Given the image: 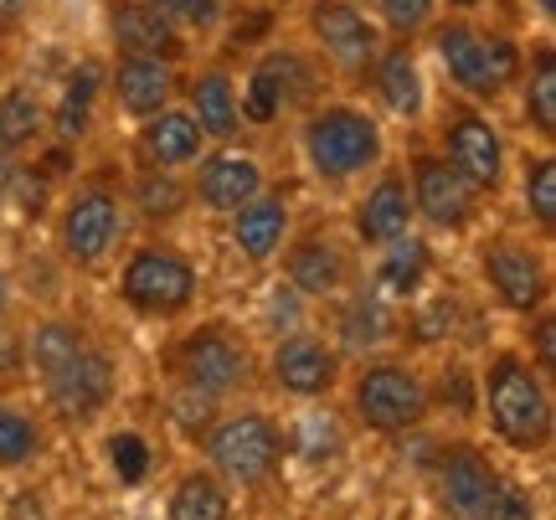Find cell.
<instances>
[{
    "instance_id": "cell-37",
    "label": "cell",
    "mask_w": 556,
    "mask_h": 520,
    "mask_svg": "<svg viewBox=\"0 0 556 520\" xmlns=\"http://www.w3.org/2000/svg\"><path fill=\"white\" fill-rule=\"evenodd\" d=\"M526 360L536 366L541 377H556V315L552 304L526 315Z\"/></svg>"
},
{
    "instance_id": "cell-8",
    "label": "cell",
    "mask_w": 556,
    "mask_h": 520,
    "mask_svg": "<svg viewBox=\"0 0 556 520\" xmlns=\"http://www.w3.org/2000/svg\"><path fill=\"white\" fill-rule=\"evenodd\" d=\"M201 268L197 258L165 238L135 242L119 263V304L139 320H180L197 309Z\"/></svg>"
},
{
    "instance_id": "cell-35",
    "label": "cell",
    "mask_w": 556,
    "mask_h": 520,
    "mask_svg": "<svg viewBox=\"0 0 556 520\" xmlns=\"http://www.w3.org/2000/svg\"><path fill=\"white\" fill-rule=\"evenodd\" d=\"M103 454H109V469H114V480H119L124 490L144 484V480H150V469H155V448H150V439H144V433H135V428L109 433Z\"/></svg>"
},
{
    "instance_id": "cell-25",
    "label": "cell",
    "mask_w": 556,
    "mask_h": 520,
    "mask_svg": "<svg viewBox=\"0 0 556 520\" xmlns=\"http://www.w3.org/2000/svg\"><path fill=\"white\" fill-rule=\"evenodd\" d=\"M186 114L197 119L206 144H227L242 135V99H238V73L232 67H201L197 78L186 83Z\"/></svg>"
},
{
    "instance_id": "cell-1",
    "label": "cell",
    "mask_w": 556,
    "mask_h": 520,
    "mask_svg": "<svg viewBox=\"0 0 556 520\" xmlns=\"http://www.w3.org/2000/svg\"><path fill=\"white\" fill-rule=\"evenodd\" d=\"M26 371L37 377L47 413L67 428L99 422L114 397H119V360L109 356V345L88 330L83 320L67 315H41L26 341H21Z\"/></svg>"
},
{
    "instance_id": "cell-13",
    "label": "cell",
    "mask_w": 556,
    "mask_h": 520,
    "mask_svg": "<svg viewBox=\"0 0 556 520\" xmlns=\"http://www.w3.org/2000/svg\"><path fill=\"white\" fill-rule=\"evenodd\" d=\"M119 232H124V206L119 191H109V186H73L67 201L58 206V221H52L58 253L83 274H93V268L114 258Z\"/></svg>"
},
{
    "instance_id": "cell-16",
    "label": "cell",
    "mask_w": 556,
    "mask_h": 520,
    "mask_svg": "<svg viewBox=\"0 0 556 520\" xmlns=\"http://www.w3.org/2000/svg\"><path fill=\"white\" fill-rule=\"evenodd\" d=\"M263 371L283 397L294 402H319L336 397L340 381H345V351L336 341H325L315 330H294V335H278L263 356Z\"/></svg>"
},
{
    "instance_id": "cell-14",
    "label": "cell",
    "mask_w": 556,
    "mask_h": 520,
    "mask_svg": "<svg viewBox=\"0 0 556 520\" xmlns=\"http://www.w3.org/2000/svg\"><path fill=\"white\" fill-rule=\"evenodd\" d=\"M304 31L315 41L319 62L345 83H366L381 41H387L377 16H366V5H351V0H309L304 5Z\"/></svg>"
},
{
    "instance_id": "cell-23",
    "label": "cell",
    "mask_w": 556,
    "mask_h": 520,
    "mask_svg": "<svg viewBox=\"0 0 556 520\" xmlns=\"http://www.w3.org/2000/svg\"><path fill=\"white\" fill-rule=\"evenodd\" d=\"M366 83L377 93L381 114H392L397 124H422V114H428V83H422V62H417L413 41H381Z\"/></svg>"
},
{
    "instance_id": "cell-5",
    "label": "cell",
    "mask_w": 556,
    "mask_h": 520,
    "mask_svg": "<svg viewBox=\"0 0 556 520\" xmlns=\"http://www.w3.org/2000/svg\"><path fill=\"white\" fill-rule=\"evenodd\" d=\"M433 52L443 62V78L454 88L458 99L469 103H490L505 99L520 78V62H526V47L510 41L505 31H484L479 21L469 16H448L433 21Z\"/></svg>"
},
{
    "instance_id": "cell-4",
    "label": "cell",
    "mask_w": 556,
    "mask_h": 520,
    "mask_svg": "<svg viewBox=\"0 0 556 520\" xmlns=\"http://www.w3.org/2000/svg\"><path fill=\"white\" fill-rule=\"evenodd\" d=\"M340 386H345V407H351L356 428L377 433V439L417 433L433 413V381L422 377L407 356L371 351Z\"/></svg>"
},
{
    "instance_id": "cell-45",
    "label": "cell",
    "mask_w": 556,
    "mask_h": 520,
    "mask_svg": "<svg viewBox=\"0 0 556 520\" xmlns=\"http://www.w3.org/2000/svg\"><path fill=\"white\" fill-rule=\"evenodd\" d=\"M351 5H366V0H351Z\"/></svg>"
},
{
    "instance_id": "cell-28",
    "label": "cell",
    "mask_w": 556,
    "mask_h": 520,
    "mask_svg": "<svg viewBox=\"0 0 556 520\" xmlns=\"http://www.w3.org/2000/svg\"><path fill=\"white\" fill-rule=\"evenodd\" d=\"M47 129H52V103L31 83H5L0 88V150L26 155L47 140Z\"/></svg>"
},
{
    "instance_id": "cell-47",
    "label": "cell",
    "mask_w": 556,
    "mask_h": 520,
    "mask_svg": "<svg viewBox=\"0 0 556 520\" xmlns=\"http://www.w3.org/2000/svg\"><path fill=\"white\" fill-rule=\"evenodd\" d=\"M294 520H299V516H294Z\"/></svg>"
},
{
    "instance_id": "cell-6",
    "label": "cell",
    "mask_w": 556,
    "mask_h": 520,
    "mask_svg": "<svg viewBox=\"0 0 556 520\" xmlns=\"http://www.w3.org/2000/svg\"><path fill=\"white\" fill-rule=\"evenodd\" d=\"M263 360L253 341L227 320H201L170 345V377L201 402H238L258 386Z\"/></svg>"
},
{
    "instance_id": "cell-12",
    "label": "cell",
    "mask_w": 556,
    "mask_h": 520,
    "mask_svg": "<svg viewBox=\"0 0 556 520\" xmlns=\"http://www.w3.org/2000/svg\"><path fill=\"white\" fill-rule=\"evenodd\" d=\"M402 176H407V196H413V217L428 227V232H443V238H458V232H469L479 217H484V201L469 180L458 176L454 165L443 161L438 150H413L407 165H402Z\"/></svg>"
},
{
    "instance_id": "cell-22",
    "label": "cell",
    "mask_w": 556,
    "mask_h": 520,
    "mask_svg": "<svg viewBox=\"0 0 556 520\" xmlns=\"http://www.w3.org/2000/svg\"><path fill=\"white\" fill-rule=\"evenodd\" d=\"M103 21H109L114 52H129V58H165V62L186 58V31L160 11L155 0H109Z\"/></svg>"
},
{
    "instance_id": "cell-26",
    "label": "cell",
    "mask_w": 556,
    "mask_h": 520,
    "mask_svg": "<svg viewBox=\"0 0 556 520\" xmlns=\"http://www.w3.org/2000/svg\"><path fill=\"white\" fill-rule=\"evenodd\" d=\"M433 279V242L422 238V232H402V238L381 242L377 248V263H371V289H377L381 300H417L422 289Z\"/></svg>"
},
{
    "instance_id": "cell-38",
    "label": "cell",
    "mask_w": 556,
    "mask_h": 520,
    "mask_svg": "<svg viewBox=\"0 0 556 520\" xmlns=\"http://www.w3.org/2000/svg\"><path fill=\"white\" fill-rule=\"evenodd\" d=\"M165 16L176 21L180 31H217L227 0H155Z\"/></svg>"
},
{
    "instance_id": "cell-41",
    "label": "cell",
    "mask_w": 556,
    "mask_h": 520,
    "mask_svg": "<svg viewBox=\"0 0 556 520\" xmlns=\"http://www.w3.org/2000/svg\"><path fill=\"white\" fill-rule=\"evenodd\" d=\"M21 186H26V165H21V155L0 150V212L21 196Z\"/></svg>"
},
{
    "instance_id": "cell-39",
    "label": "cell",
    "mask_w": 556,
    "mask_h": 520,
    "mask_svg": "<svg viewBox=\"0 0 556 520\" xmlns=\"http://www.w3.org/2000/svg\"><path fill=\"white\" fill-rule=\"evenodd\" d=\"M490 520H541V510H536V500H531V490H520L516 480H500Z\"/></svg>"
},
{
    "instance_id": "cell-18",
    "label": "cell",
    "mask_w": 556,
    "mask_h": 520,
    "mask_svg": "<svg viewBox=\"0 0 556 520\" xmlns=\"http://www.w3.org/2000/svg\"><path fill=\"white\" fill-rule=\"evenodd\" d=\"M495 459L479 448L475 439H448L433 459V484H438V505L448 520H490V505H495L500 490Z\"/></svg>"
},
{
    "instance_id": "cell-10",
    "label": "cell",
    "mask_w": 556,
    "mask_h": 520,
    "mask_svg": "<svg viewBox=\"0 0 556 520\" xmlns=\"http://www.w3.org/2000/svg\"><path fill=\"white\" fill-rule=\"evenodd\" d=\"M319 88H325V62L299 52V47H268L248 78H242L238 99H242V124H278L283 114H299L319 103Z\"/></svg>"
},
{
    "instance_id": "cell-17",
    "label": "cell",
    "mask_w": 556,
    "mask_h": 520,
    "mask_svg": "<svg viewBox=\"0 0 556 520\" xmlns=\"http://www.w3.org/2000/svg\"><path fill=\"white\" fill-rule=\"evenodd\" d=\"M263 186H268V165L258 161V150L227 140V144L201 150V161L191 165V186H186V196H191V206L212 212V217H232L242 201L258 196Z\"/></svg>"
},
{
    "instance_id": "cell-9",
    "label": "cell",
    "mask_w": 556,
    "mask_h": 520,
    "mask_svg": "<svg viewBox=\"0 0 556 520\" xmlns=\"http://www.w3.org/2000/svg\"><path fill=\"white\" fill-rule=\"evenodd\" d=\"M479 279L505 315H536L552 304V242L495 232L479 242Z\"/></svg>"
},
{
    "instance_id": "cell-40",
    "label": "cell",
    "mask_w": 556,
    "mask_h": 520,
    "mask_svg": "<svg viewBox=\"0 0 556 520\" xmlns=\"http://www.w3.org/2000/svg\"><path fill=\"white\" fill-rule=\"evenodd\" d=\"M37 11H41V0H0V41H16L31 26Z\"/></svg>"
},
{
    "instance_id": "cell-2",
    "label": "cell",
    "mask_w": 556,
    "mask_h": 520,
    "mask_svg": "<svg viewBox=\"0 0 556 520\" xmlns=\"http://www.w3.org/2000/svg\"><path fill=\"white\" fill-rule=\"evenodd\" d=\"M479 413L490 422L495 443H505L510 454H546L556 439V402H552V377H541L526 360V351L500 345L490 360L479 366Z\"/></svg>"
},
{
    "instance_id": "cell-24",
    "label": "cell",
    "mask_w": 556,
    "mask_h": 520,
    "mask_svg": "<svg viewBox=\"0 0 556 520\" xmlns=\"http://www.w3.org/2000/svg\"><path fill=\"white\" fill-rule=\"evenodd\" d=\"M227 238L238 248V258L248 263H274L283 253V242L294 238V206L263 186L253 201H242L238 212L227 217Z\"/></svg>"
},
{
    "instance_id": "cell-31",
    "label": "cell",
    "mask_w": 556,
    "mask_h": 520,
    "mask_svg": "<svg viewBox=\"0 0 556 520\" xmlns=\"http://www.w3.org/2000/svg\"><path fill=\"white\" fill-rule=\"evenodd\" d=\"M47 454V428L31 407L0 397V474H21Z\"/></svg>"
},
{
    "instance_id": "cell-43",
    "label": "cell",
    "mask_w": 556,
    "mask_h": 520,
    "mask_svg": "<svg viewBox=\"0 0 556 520\" xmlns=\"http://www.w3.org/2000/svg\"><path fill=\"white\" fill-rule=\"evenodd\" d=\"M5 520H52V516H47V500H41V495L21 490L16 500H11V510H5Z\"/></svg>"
},
{
    "instance_id": "cell-36",
    "label": "cell",
    "mask_w": 556,
    "mask_h": 520,
    "mask_svg": "<svg viewBox=\"0 0 556 520\" xmlns=\"http://www.w3.org/2000/svg\"><path fill=\"white\" fill-rule=\"evenodd\" d=\"M387 41H413L438 21V0H371Z\"/></svg>"
},
{
    "instance_id": "cell-34",
    "label": "cell",
    "mask_w": 556,
    "mask_h": 520,
    "mask_svg": "<svg viewBox=\"0 0 556 520\" xmlns=\"http://www.w3.org/2000/svg\"><path fill=\"white\" fill-rule=\"evenodd\" d=\"M135 206L144 212V221H170L191 206V196H186V186H180L170 170H139L135 176Z\"/></svg>"
},
{
    "instance_id": "cell-11",
    "label": "cell",
    "mask_w": 556,
    "mask_h": 520,
    "mask_svg": "<svg viewBox=\"0 0 556 520\" xmlns=\"http://www.w3.org/2000/svg\"><path fill=\"white\" fill-rule=\"evenodd\" d=\"M438 155L454 165L479 196H495L500 186L510 180V144H505V135H500V124L490 119L484 103L458 99V103L443 109V124H438Z\"/></svg>"
},
{
    "instance_id": "cell-27",
    "label": "cell",
    "mask_w": 556,
    "mask_h": 520,
    "mask_svg": "<svg viewBox=\"0 0 556 520\" xmlns=\"http://www.w3.org/2000/svg\"><path fill=\"white\" fill-rule=\"evenodd\" d=\"M516 83H520V124L552 150V140H556V41H552V31H541L531 41Z\"/></svg>"
},
{
    "instance_id": "cell-15",
    "label": "cell",
    "mask_w": 556,
    "mask_h": 520,
    "mask_svg": "<svg viewBox=\"0 0 556 520\" xmlns=\"http://www.w3.org/2000/svg\"><path fill=\"white\" fill-rule=\"evenodd\" d=\"M283 283L304 300H345L356 289V242L336 227H304L283 242Z\"/></svg>"
},
{
    "instance_id": "cell-42",
    "label": "cell",
    "mask_w": 556,
    "mask_h": 520,
    "mask_svg": "<svg viewBox=\"0 0 556 520\" xmlns=\"http://www.w3.org/2000/svg\"><path fill=\"white\" fill-rule=\"evenodd\" d=\"M16 366H26V356H21V335L11 330V320H0V377L16 371Z\"/></svg>"
},
{
    "instance_id": "cell-19",
    "label": "cell",
    "mask_w": 556,
    "mask_h": 520,
    "mask_svg": "<svg viewBox=\"0 0 556 520\" xmlns=\"http://www.w3.org/2000/svg\"><path fill=\"white\" fill-rule=\"evenodd\" d=\"M413 227H417V217H413V196H407L402 165H377L356 201V212H351V242H356L361 253H377L381 242L402 238Z\"/></svg>"
},
{
    "instance_id": "cell-32",
    "label": "cell",
    "mask_w": 556,
    "mask_h": 520,
    "mask_svg": "<svg viewBox=\"0 0 556 520\" xmlns=\"http://www.w3.org/2000/svg\"><path fill=\"white\" fill-rule=\"evenodd\" d=\"M99 88H103L99 62L73 67V78H67L58 109H52V129H58L62 140H83V135L93 129V99H99Z\"/></svg>"
},
{
    "instance_id": "cell-3",
    "label": "cell",
    "mask_w": 556,
    "mask_h": 520,
    "mask_svg": "<svg viewBox=\"0 0 556 520\" xmlns=\"http://www.w3.org/2000/svg\"><path fill=\"white\" fill-rule=\"evenodd\" d=\"M299 155L319 186H356L387 165L381 114L351 99H319L299 119Z\"/></svg>"
},
{
    "instance_id": "cell-30",
    "label": "cell",
    "mask_w": 556,
    "mask_h": 520,
    "mask_svg": "<svg viewBox=\"0 0 556 520\" xmlns=\"http://www.w3.org/2000/svg\"><path fill=\"white\" fill-rule=\"evenodd\" d=\"M520 217L531 221V232L541 242L556 238V155L541 144L531 161L520 165Z\"/></svg>"
},
{
    "instance_id": "cell-20",
    "label": "cell",
    "mask_w": 556,
    "mask_h": 520,
    "mask_svg": "<svg viewBox=\"0 0 556 520\" xmlns=\"http://www.w3.org/2000/svg\"><path fill=\"white\" fill-rule=\"evenodd\" d=\"M103 88L129 124L160 114L165 103H176L180 93V67L165 58H129V52H114V67L103 73Z\"/></svg>"
},
{
    "instance_id": "cell-33",
    "label": "cell",
    "mask_w": 556,
    "mask_h": 520,
    "mask_svg": "<svg viewBox=\"0 0 556 520\" xmlns=\"http://www.w3.org/2000/svg\"><path fill=\"white\" fill-rule=\"evenodd\" d=\"M387 335H392V315H387V304H381V294H371V300H366V294H356V300L345 304V320H340V351H366V356H371V351H381V341H387Z\"/></svg>"
},
{
    "instance_id": "cell-44",
    "label": "cell",
    "mask_w": 556,
    "mask_h": 520,
    "mask_svg": "<svg viewBox=\"0 0 556 520\" xmlns=\"http://www.w3.org/2000/svg\"><path fill=\"white\" fill-rule=\"evenodd\" d=\"M0 320H11V274H5V263H0Z\"/></svg>"
},
{
    "instance_id": "cell-7",
    "label": "cell",
    "mask_w": 556,
    "mask_h": 520,
    "mask_svg": "<svg viewBox=\"0 0 556 520\" xmlns=\"http://www.w3.org/2000/svg\"><path fill=\"white\" fill-rule=\"evenodd\" d=\"M201 459L217 474L227 490H268V484L283 474V459H289V439L268 413L258 407H232L222 418L206 422L201 433Z\"/></svg>"
},
{
    "instance_id": "cell-21",
    "label": "cell",
    "mask_w": 556,
    "mask_h": 520,
    "mask_svg": "<svg viewBox=\"0 0 556 520\" xmlns=\"http://www.w3.org/2000/svg\"><path fill=\"white\" fill-rule=\"evenodd\" d=\"M206 150V135L197 129V119L186 114V103H165L160 114L135 124V161L139 170H191Z\"/></svg>"
},
{
    "instance_id": "cell-46",
    "label": "cell",
    "mask_w": 556,
    "mask_h": 520,
    "mask_svg": "<svg viewBox=\"0 0 556 520\" xmlns=\"http://www.w3.org/2000/svg\"><path fill=\"white\" fill-rule=\"evenodd\" d=\"M0 78H5V67H0Z\"/></svg>"
},
{
    "instance_id": "cell-29",
    "label": "cell",
    "mask_w": 556,
    "mask_h": 520,
    "mask_svg": "<svg viewBox=\"0 0 556 520\" xmlns=\"http://www.w3.org/2000/svg\"><path fill=\"white\" fill-rule=\"evenodd\" d=\"M165 520H232V490L206 464L180 469L165 495Z\"/></svg>"
}]
</instances>
